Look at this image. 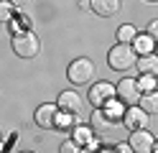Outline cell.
Returning <instances> with one entry per match:
<instances>
[{
	"label": "cell",
	"instance_id": "obj_11",
	"mask_svg": "<svg viewBox=\"0 0 158 153\" xmlns=\"http://www.w3.org/2000/svg\"><path fill=\"white\" fill-rule=\"evenodd\" d=\"M135 66H138V71L145 74V77H158V56H156V54L140 56V59L135 61Z\"/></svg>",
	"mask_w": 158,
	"mask_h": 153
},
{
	"label": "cell",
	"instance_id": "obj_24",
	"mask_svg": "<svg viewBox=\"0 0 158 153\" xmlns=\"http://www.w3.org/2000/svg\"><path fill=\"white\" fill-rule=\"evenodd\" d=\"M10 3H13V8H28L31 0H10Z\"/></svg>",
	"mask_w": 158,
	"mask_h": 153
},
{
	"label": "cell",
	"instance_id": "obj_12",
	"mask_svg": "<svg viewBox=\"0 0 158 153\" xmlns=\"http://www.w3.org/2000/svg\"><path fill=\"white\" fill-rule=\"evenodd\" d=\"M89 128H92V130H100V133H107V130L115 128V122L105 115V110L97 107V110L92 112V117H89Z\"/></svg>",
	"mask_w": 158,
	"mask_h": 153
},
{
	"label": "cell",
	"instance_id": "obj_31",
	"mask_svg": "<svg viewBox=\"0 0 158 153\" xmlns=\"http://www.w3.org/2000/svg\"><path fill=\"white\" fill-rule=\"evenodd\" d=\"M0 3H3V0H0Z\"/></svg>",
	"mask_w": 158,
	"mask_h": 153
},
{
	"label": "cell",
	"instance_id": "obj_20",
	"mask_svg": "<svg viewBox=\"0 0 158 153\" xmlns=\"http://www.w3.org/2000/svg\"><path fill=\"white\" fill-rule=\"evenodd\" d=\"M138 87H140V92H143V95H145V92H153L156 89V77H140V79H138Z\"/></svg>",
	"mask_w": 158,
	"mask_h": 153
},
{
	"label": "cell",
	"instance_id": "obj_5",
	"mask_svg": "<svg viewBox=\"0 0 158 153\" xmlns=\"http://www.w3.org/2000/svg\"><path fill=\"white\" fill-rule=\"evenodd\" d=\"M115 84H110V82H97V84H92V89H89V95H87V100L92 102V107L97 110V107H105L110 100H115Z\"/></svg>",
	"mask_w": 158,
	"mask_h": 153
},
{
	"label": "cell",
	"instance_id": "obj_2",
	"mask_svg": "<svg viewBox=\"0 0 158 153\" xmlns=\"http://www.w3.org/2000/svg\"><path fill=\"white\" fill-rule=\"evenodd\" d=\"M135 61H138V54L133 51L130 44H117V46L110 49V54H107V64L115 71H127L130 66H135Z\"/></svg>",
	"mask_w": 158,
	"mask_h": 153
},
{
	"label": "cell",
	"instance_id": "obj_22",
	"mask_svg": "<svg viewBox=\"0 0 158 153\" xmlns=\"http://www.w3.org/2000/svg\"><path fill=\"white\" fill-rule=\"evenodd\" d=\"M145 33L158 44V20H151V23H148V31H145Z\"/></svg>",
	"mask_w": 158,
	"mask_h": 153
},
{
	"label": "cell",
	"instance_id": "obj_17",
	"mask_svg": "<svg viewBox=\"0 0 158 153\" xmlns=\"http://www.w3.org/2000/svg\"><path fill=\"white\" fill-rule=\"evenodd\" d=\"M117 44H133L135 41V36H138V31H135V26H130V23H125V26H120L117 28Z\"/></svg>",
	"mask_w": 158,
	"mask_h": 153
},
{
	"label": "cell",
	"instance_id": "obj_8",
	"mask_svg": "<svg viewBox=\"0 0 158 153\" xmlns=\"http://www.w3.org/2000/svg\"><path fill=\"white\" fill-rule=\"evenodd\" d=\"M56 107L61 110V112H69V115H79V112H82V107H84V102H82V97H79L77 92L66 89V92H59Z\"/></svg>",
	"mask_w": 158,
	"mask_h": 153
},
{
	"label": "cell",
	"instance_id": "obj_26",
	"mask_svg": "<svg viewBox=\"0 0 158 153\" xmlns=\"http://www.w3.org/2000/svg\"><path fill=\"white\" fill-rule=\"evenodd\" d=\"M79 8H89V0H79Z\"/></svg>",
	"mask_w": 158,
	"mask_h": 153
},
{
	"label": "cell",
	"instance_id": "obj_28",
	"mask_svg": "<svg viewBox=\"0 0 158 153\" xmlns=\"http://www.w3.org/2000/svg\"><path fill=\"white\" fill-rule=\"evenodd\" d=\"M153 153H158V140H156V146H153Z\"/></svg>",
	"mask_w": 158,
	"mask_h": 153
},
{
	"label": "cell",
	"instance_id": "obj_27",
	"mask_svg": "<svg viewBox=\"0 0 158 153\" xmlns=\"http://www.w3.org/2000/svg\"><path fill=\"white\" fill-rule=\"evenodd\" d=\"M82 153H92V151H89V148H87V146H84V148H82Z\"/></svg>",
	"mask_w": 158,
	"mask_h": 153
},
{
	"label": "cell",
	"instance_id": "obj_14",
	"mask_svg": "<svg viewBox=\"0 0 158 153\" xmlns=\"http://www.w3.org/2000/svg\"><path fill=\"white\" fill-rule=\"evenodd\" d=\"M69 133H72V140L77 143V146H87V143H89L92 140V128H87V125H79V122H77V125L72 128V130H69Z\"/></svg>",
	"mask_w": 158,
	"mask_h": 153
},
{
	"label": "cell",
	"instance_id": "obj_3",
	"mask_svg": "<svg viewBox=\"0 0 158 153\" xmlns=\"http://www.w3.org/2000/svg\"><path fill=\"white\" fill-rule=\"evenodd\" d=\"M66 77H69V82H72V84H77V87L89 84L92 77H94V64H92L87 56H79V59H74L72 64H69Z\"/></svg>",
	"mask_w": 158,
	"mask_h": 153
},
{
	"label": "cell",
	"instance_id": "obj_18",
	"mask_svg": "<svg viewBox=\"0 0 158 153\" xmlns=\"http://www.w3.org/2000/svg\"><path fill=\"white\" fill-rule=\"evenodd\" d=\"M74 125H77V117H74V115H69V112H61V110L56 112V128H61V130H72Z\"/></svg>",
	"mask_w": 158,
	"mask_h": 153
},
{
	"label": "cell",
	"instance_id": "obj_29",
	"mask_svg": "<svg viewBox=\"0 0 158 153\" xmlns=\"http://www.w3.org/2000/svg\"><path fill=\"white\" fill-rule=\"evenodd\" d=\"M156 56H158V44H156Z\"/></svg>",
	"mask_w": 158,
	"mask_h": 153
},
{
	"label": "cell",
	"instance_id": "obj_21",
	"mask_svg": "<svg viewBox=\"0 0 158 153\" xmlns=\"http://www.w3.org/2000/svg\"><path fill=\"white\" fill-rule=\"evenodd\" d=\"M59 153H82V146H77V143H74L72 138H69V140H64V143H61Z\"/></svg>",
	"mask_w": 158,
	"mask_h": 153
},
{
	"label": "cell",
	"instance_id": "obj_23",
	"mask_svg": "<svg viewBox=\"0 0 158 153\" xmlns=\"http://www.w3.org/2000/svg\"><path fill=\"white\" fill-rule=\"evenodd\" d=\"M115 153H135V151L127 146V143H117V146H115Z\"/></svg>",
	"mask_w": 158,
	"mask_h": 153
},
{
	"label": "cell",
	"instance_id": "obj_15",
	"mask_svg": "<svg viewBox=\"0 0 158 153\" xmlns=\"http://www.w3.org/2000/svg\"><path fill=\"white\" fill-rule=\"evenodd\" d=\"M138 107L145 110L148 115H156L158 112V92H145V95H140V102H138Z\"/></svg>",
	"mask_w": 158,
	"mask_h": 153
},
{
	"label": "cell",
	"instance_id": "obj_13",
	"mask_svg": "<svg viewBox=\"0 0 158 153\" xmlns=\"http://www.w3.org/2000/svg\"><path fill=\"white\" fill-rule=\"evenodd\" d=\"M153 44H156V41L148 36V33H138V36H135V41H133L130 46H133V51H135V54L145 56V54H153Z\"/></svg>",
	"mask_w": 158,
	"mask_h": 153
},
{
	"label": "cell",
	"instance_id": "obj_6",
	"mask_svg": "<svg viewBox=\"0 0 158 153\" xmlns=\"http://www.w3.org/2000/svg\"><path fill=\"white\" fill-rule=\"evenodd\" d=\"M127 146H130L135 153H153L156 135H153L148 128H143V130H133L130 138H127Z\"/></svg>",
	"mask_w": 158,
	"mask_h": 153
},
{
	"label": "cell",
	"instance_id": "obj_25",
	"mask_svg": "<svg viewBox=\"0 0 158 153\" xmlns=\"http://www.w3.org/2000/svg\"><path fill=\"white\" fill-rule=\"evenodd\" d=\"M8 26H10V31H13V33H18V31H21V26H18V20H15V18H13Z\"/></svg>",
	"mask_w": 158,
	"mask_h": 153
},
{
	"label": "cell",
	"instance_id": "obj_7",
	"mask_svg": "<svg viewBox=\"0 0 158 153\" xmlns=\"http://www.w3.org/2000/svg\"><path fill=\"white\" fill-rule=\"evenodd\" d=\"M148 120H151V117H148V112L145 110H140V107H127L125 112H123V125L127 128V130H143V128H148Z\"/></svg>",
	"mask_w": 158,
	"mask_h": 153
},
{
	"label": "cell",
	"instance_id": "obj_9",
	"mask_svg": "<svg viewBox=\"0 0 158 153\" xmlns=\"http://www.w3.org/2000/svg\"><path fill=\"white\" fill-rule=\"evenodd\" d=\"M56 112H59V107L51 105V102H46V105H41V107H36V115H33L36 125L41 128V130L56 128Z\"/></svg>",
	"mask_w": 158,
	"mask_h": 153
},
{
	"label": "cell",
	"instance_id": "obj_1",
	"mask_svg": "<svg viewBox=\"0 0 158 153\" xmlns=\"http://www.w3.org/2000/svg\"><path fill=\"white\" fill-rule=\"evenodd\" d=\"M10 46L15 51V56H21V59H33V56L41 54V38H38L33 31H28V28L13 33Z\"/></svg>",
	"mask_w": 158,
	"mask_h": 153
},
{
	"label": "cell",
	"instance_id": "obj_10",
	"mask_svg": "<svg viewBox=\"0 0 158 153\" xmlns=\"http://www.w3.org/2000/svg\"><path fill=\"white\" fill-rule=\"evenodd\" d=\"M89 8L100 18H112L120 13V0H89Z\"/></svg>",
	"mask_w": 158,
	"mask_h": 153
},
{
	"label": "cell",
	"instance_id": "obj_19",
	"mask_svg": "<svg viewBox=\"0 0 158 153\" xmlns=\"http://www.w3.org/2000/svg\"><path fill=\"white\" fill-rule=\"evenodd\" d=\"M0 20H3V23H10L13 20V3L10 0H3V3H0Z\"/></svg>",
	"mask_w": 158,
	"mask_h": 153
},
{
	"label": "cell",
	"instance_id": "obj_16",
	"mask_svg": "<svg viewBox=\"0 0 158 153\" xmlns=\"http://www.w3.org/2000/svg\"><path fill=\"white\" fill-rule=\"evenodd\" d=\"M102 110H105V115L110 117L112 122H117V120L123 117V112H125V105H123V102H120V100L115 97V100H110V102H107V105H105Z\"/></svg>",
	"mask_w": 158,
	"mask_h": 153
},
{
	"label": "cell",
	"instance_id": "obj_4",
	"mask_svg": "<svg viewBox=\"0 0 158 153\" xmlns=\"http://www.w3.org/2000/svg\"><path fill=\"white\" fill-rule=\"evenodd\" d=\"M115 92H117V100L123 102L125 107H135L138 102H140V87H138V79H133V77H125V79H120L115 84Z\"/></svg>",
	"mask_w": 158,
	"mask_h": 153
},
{
	"label": "cell",
	"instance_id": "obj_30",
	"mask_svg": "<svg viewBox=\"0 0 158 153\" xmlns=\"http://www.w3.org/2000/svg\"><path fill=\"white\" fill-rule=\"evenodd\" d=\"M23 153H31V151H23Z\"/></svg>",
	"mask_w": 158,
	"mask_h": 153
}]
</instances>
